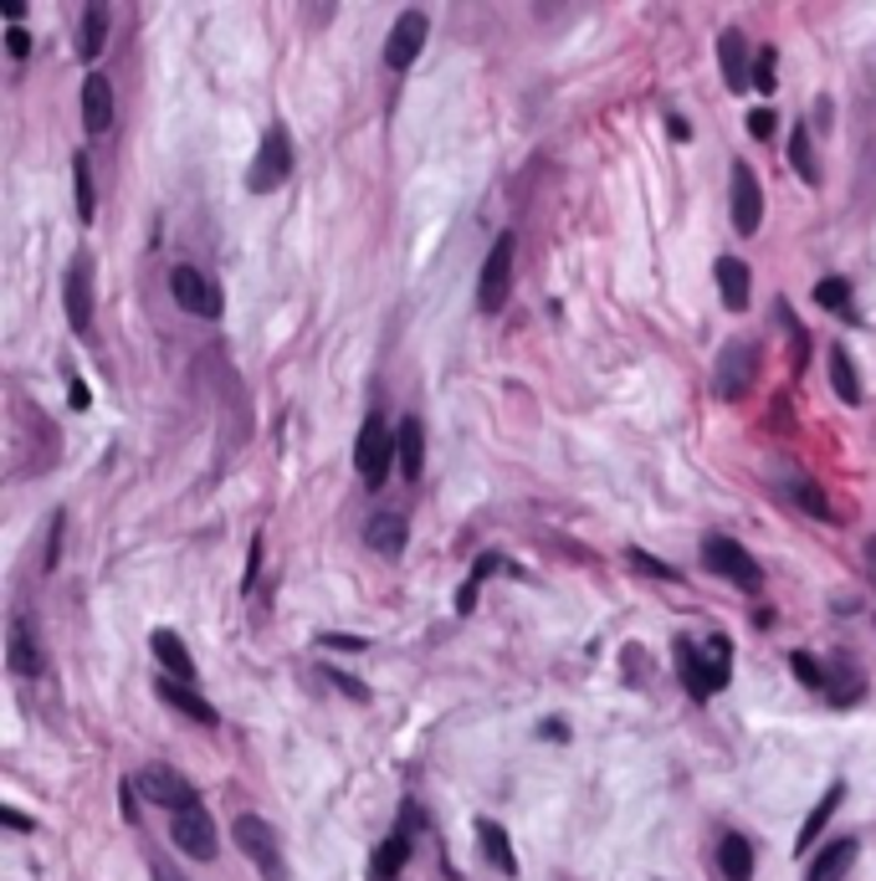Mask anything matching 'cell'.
<instances>
[{
  "label": "cell",
  "instance_id": "obj_16",
  "mask_svg": "<svg viewBox=\"0 0 876 881\" xmlns=\"http://www.w3.org/2000/svg\"><path fill=\"white\" fill-rule=\"evenodd\" d=\"M395 466L405 482H421V472H425V426L415 416H405L395 431Z\"/></svg>",
  "mask_w": 876,
  "mask_h": 881
},
{
  "label": "cell",
  "instance_id": "obj_12",
  "mask_svg": "<svg viewBox=\"0 0 876 881\" xmlns=\"http://www.w3.org/2000/svg\"><path fill=\"white\" fill-rule=\"evenodd\" d=\"M425 31H431V21H425V11H400V21L390 27V36H384V62L395 72H405L415 56H421L425 46Z\"/></svg>",
  "mask_w": 876,
  "mask_h": 881
},
{
  "label": "cell",
  "instance_id": "obj_28",
  "mask_svg": "<svg viewBox=\"0 0 876 881\" xmlns=\"http://www.w3.org/2000/svg\"><path fill=\"white\" fill-rule=\"evenodd\" d=\"M405 861H410V836L400 830V836H390L380 851H374V861H369V877H374V881H395L400 871H405Z\"/></svg>",
  "mask_w": 876,
  "mask_h": 881
},
{
  "label": "cell",
  "instance_id": "obj_22",
  "mask_svg": "<svg viewBox=\"0 0 876 881\" xmlns=\"http://www.w3.org/2000/svg\"><path fill=\"white\" fill-rule=\"evenodd\" d=\"M856 851H862V846H856V840H831V846H825V851L815 856V861H810V871H805V881H841L851 871V861H856Z\"/></svg>",
  "mask_w": 876,
  "mask_h": 881
},
{
  "label": "cell",
  "instance_id": "obj_4",
  "mask_svg": "<svg viewBox=\"0 0 876 881\" xmlns=\"http://www.w3.org/2000/svg\"><path fill=\"white\" fill-rule=\"evenodd\" d=\"M287 175H293V139H287L283 124H272L256 144V159L246 169V190L252 196H272V190H283Z\"/></svg>",
  "mask_w": 876,
  "mask_h": 881
},
{
  "label": "cell",
  "instance_id": "obj_15",
  "mask_svg": "<svg viewBox=\"0 0 876 881\" xmlns=\"http://www.w3.org/2000/svg\"><path fill=\"white\" fill-rule=\"evenodd\" d=\"M108 124H114V83L103 72H93V77H83V128L108 134Z\"/></svg>",
  "mask_w": 876,
  "mask_h": 881
},
{
  "label": "cell",
  "instance_id": "obj_35",
  "mask_svg": "<svg viewBox=\"0 0 876 881\" xmlns=\"http://www.w3.org/2000/svg\"><path fill=\"white\" fill-rule=\"evenodd\" d=\"M779 318L790 323V334H794V369H805V359H810V334L800 328V318L790 313V303H779Z\"/></svg>",
  "mask_w": 876,
  "mask_h": 881
},
{
  "label": "cell",
  "instance_id": "obj_18",
  "mask_svg": "<svg viewBox=\"0 0 876 881\" xmlns=\"http://www.w3.org/2000/svg\"><path fill=\"white\" fill-rule=\"evenodd\" d=\"M155 692L159 698H165V707H180L184 717H190V723H200V727H215V707L205 698H196V692H190V686L184 682H175V677H159L155 682Z\"/></svg>",
  "mask_w": 876,
  "mask_h": 881
},
{
  "label": "cell",
  "instance_id": "obj_26",
  "mask_svg": "<svg viewBox=\"0 0 876 881\" xmlns=\"http://www.w3.org/2000/svg\"><path fill=\"white\" fill-rule=\"evenodd\" d=\"M108 21H114V11L103 6V0H93V6H83V31H77V52L93 62V56H103V42H108Z\"/></svg>",
  "mask_w": 876,
  "mask_h": 881
},
{
  "label": "cell",
  "instance_id": "obj_43",
  "mask_svg": "<svg viewBox=\"0 0 876 881\" xmlns=\"http://www.w3.org/2000/svg\"><path fill=\"white\" fill-rule=\"evenodd\" d=\"M27 0H0V15H6V21H11V27H21V21H27Z\"/></svg>",
  "mask_w": 876,
  "mask_h": 881
},
{
  "label": "cell",
  "instance_id": "obj_27",
  "mask_svg": "<svg viewBox=\"0 0 876 881\" xmlns=\"http://www.w3.org/2000/svg\"><path fill=\"white\" fill-rule=\"evenodd\" d=\"M841 799H846V784H831V789H825V799H820L815 810H810V820H805V830H800V840H794V851L805 856L810 846H815L820 840V830L831 826V815L841 810Z\"/></svg>",
  "mask_w": 876,
  "mask_h": 881
},
{
  "label": "cell",
  "instance_id": "obj_37",
  "mask_svg": "<svg viewBox=\"0 0 876 881\" xmlns=\"http://www.w3.org/2000/svg\"><path fill=\"white\" fill-rule=\"evenodd\" d=\"M324 677H328L334 686H339V692H344L349 702H369V686H365V682H353L349 672H339V667H324Z\"/></svg>",
  "mask_w": 876,
  "mask_h": 881
},
{
  "label": "cell",
  "instance_id": "obj_9",
  "mask_svg": "<svg viewBox=\"0 0 876 881\" xmlns=\"http://www.w3.org/2000/svg\"><path fill=\"white\" fill-rule=\"evenodd\" d=\"M170 293L184 313H196V318H221V287H215L205 272H196V266H175Z\"/></svg>",
  "mask_w": 876,
  "mask_h": 881
},
{
  "label": "cell",
  "instance_id": "obj_13",
  "mask_svg": "<svg viewBox=\"0 0 876 881\" xmlns=\"http://www.w3.org/2000/svg\"><path fill=\"white\" fill-rule=\"evenodd\" d=\"M62 303H67V323H72V328H77V334H87V328H93V266H87V256L67 266Z\"/></svg>",
  "mask_w": 876,
  "mask_h": 881
},
{
  "label": "cell",
  "instance_id": "obj_49",
  "mask_svg": "<svg viewBox=\"0 0 876 881\" xmlns=\"http://www.w3.org/2000/svg\"><path fill=\"white\" fill-rule=\"evenodd\" d=\"M866 569H872V585H876V538H866Z\"/></svg>",
  "mask_w": 876,
  "mask_h": 881
},
{
  "label": "cell",
  "instance_id": "obj_29",
  "mask_svg": "<svg viewBox=\"0 0 876 881\" xmlns=\"http://www.w3.org/2000/svg\"><path fill=\"white\" fill-rule=\"evenodd\" d=\"M790 165L794 175L805 185H820V159H815V134H810L805 124H794L790 128Z\"/></svg>",
  "mask_w": 876,
  "mask_h": 881
},
{
  "label": "cell",
  "instance_id": "obj_32",
  "mask_svg": "<svg viewBox=\"0 0 876 881\" xmlns=\"http://www.w3.org/2000/svg\"><path fill=\"white\" fill-rule=\"evenodd\" d=\"M815 303L825 313H835V318L856 323V308H851V282L846 277H820L815 282Z\"/></svg>",
  "mask_w": 876,
  "mask_h": 881
},
{
  "label": "cell",
  "instance_id": "obj_2",
  "mask_svg": "<svg viewBox=\"0 0 876 881\" xmlns=\"http://www.w3.org/2000/svg\"><path fill=\"white\" fill-rule=\"evenodd\" d=\"M353 466H359V476H365L369 492H380L384 476H390V466H395V431L384 426L380 410H369L365 426H359V441H353Z\"/></svg>",
  "mask_w": 876,
  "mask_h": 881
},
{
  "label": "cell",
  "instance_id": "obj_24",
  "mask_svg": "<svg viewBox=\"0 0 876 881\" xmlns=\"http://www.w3.org/2000/svg\"><path fill=\"white\" fill-rule=\"evenodd\" d=\"M365 544L374 548V554H384V559H395L400 548H405V518H400V513H374V518L365 523Z\"/></svg>",
  "mask_w": 876,
  "mask_h": 881
},
{
  "label": "cell",
  "instance_id": "obj_14",
  "mask_svg": "<svg viewBox=\"0 0 876 881\" xmlns=\"http://www.w3.org/2000/svg\"><path fill=\"white\" fill-rule=\"evenodd\" d=\"M6 667H11L15 677H36V672H42V646H36V636H31L27 616H15L11 630H6Z\"/></svg>",
  "mask_w": 876,
  "mask_h": 881
},
{
  "label": "cell",
  "instance_id": "obj_31",
  "mask_svg": "<svg viewBox=\"0 0 876 881\" xmlns=\"http://www.w3.org/2000/svg\"><path fill=\"white\" fill-rule=\"evenodd\" d=\"M831 385L846 406H862V379H856V364H851V354L841 344H831Z\"/></svg>",
  "mask_w": 876,
  "mask_h": 881
},
{
  "label": "cell",
  "instance_id": "obj_33",
  "mask_svg": "<svg viewBox=\"0 0 876 881\" xmlns=\"http://www.w3.org/2000/svg\"><path fill=\"white\" fill-rule=\"evenodd\" d=\"M825 698H831L835 707H851V702L862 698V677L851 672L846 661H835V667H825Z\"/></svg>",
  "mask_w": 876,
  "mask_h": 881
},
{
  "label": "cell",
  "instance_id": "obj_39",
  "mask_svg": "<svg viewBox=\"0 0 876 881\" xmlns=\"http://www.w3.org/2000/svg\"><path fill=\"white\" fill-rule=\"evenodd\" d=\"M631 564H636V569H646V574H656V579H677V569H672V564L651 559V554H641V548H631Z\"/></svg>",
  "mask_w": 876,
  "mask_h": 881
},
{
  "label": "cell",
  "instance_id": "obj_11",
  "mask_svg": "<svg viewBox=\"0 0 876 881\" xmlns=\"http://www.w3.org/2000/svg\"><path fill=\"white\" fill-rule=\"evenodd\" d=\"M170 840L190 856V861H211L215 856V826H211V815H205V805L170 815Z\"/></svg>",
  "mask_w": 876,
  "mask_h": 881
},
{
  "label": "cell",
  "instance_id": "obj_21",
  "mask_svg": "<svg viewBox=\"0 0 876 881\" xmlns=\"http://www.w3.org/2000/svg\"><path fill=\"white\" fill-rule=\"evenodd\" d=\"M779 487L790 492L794 503L805 507L810 518H835V507L825 503V492H820V482H810L805 472H790V466H779Z\"/></svg>",
  "mask_w": 876,
  "mask_h": 881
},
{
  "label": "cell",
  "instance_id": "obj_17",
  "mask_svg": "<svg viewBox=\"0 0 876 881\" xmlns=\"http://www.w3.org/2000/svg\"><path fill=\"white\" fill-rule=\"evenodd\" d=\"M718 67H722V83L733 87V93H743V87L753 83V72H749V46H743V31H722V36H718Z\"/></svg>",
  "mask_w": 876,
  "mask_h": 881
},
{
  "label": "cell",
  "instance_id": "obj_40",
  "mask_svg": "<svg viewBox=\"0 0 876 881\" xmlns=\"http://www.w3.org/2000/svg\"><path fill=\"white\" fill-rule=\"evenodd\" d=\"M749 134H753V139H774V113H769V108H753V113H749Z\"/></svg>",
  "mask_w": 876,
  "mask_h": 881
},
{
  "label": "cell",
  "instance_id": "obj_45",
  "mask_svg": "<svg viewBox=\"0 0 876 881\" xmlns=\"http://www.w3.org/2000/svg\"><path fill=\"white\" fill-rule=\"evenodd\" d=\"M666 128H672V139H677V144L693 139V128H687V118H682V113H672V118H666Z\"/></svg>",
  "mask_w": 876,
  "mask_h": 881
},
{
  "label": "cell",
  "instance_id": "obj_5",
  "mask_svg": "<svg viewBox=\"0 0 876 881\" xmlns=\"http://www.w3.org/2000/svg\"><path fill=\"white\" fill-rule=\"evenodd\" d=\"M703 564H707L713 574H718V579L738 585L743 595H759V589H763V569H759V559H753V554H749L743 544H733V538H718V533H713V538L703 544Z\"/></svg>",
  "mask_w": 876,
  "mask_h": 881
},
{
  "label": "cell",
  "instance_id": "obj_20",
  "mask_svg": "<svg viewBox=\"0 0 876 881\" xmlns=\"http://www.w3.org/2000/svg\"><path fill=\"white\" fill-rule=\"evenodd\" d=\"M149 646H155L159 667H165L175 682H184V686L196 682V661H190V646H184L175 630H155V636H149Z\"/></svg>",
  "mask_w": 876,
  "mask_h": 881
},
{
  "label": "cell",
  "instance_id": "obj_46",
  "mask_svg": "<svg viewBox=\"0 0 876 881\" xmlns=\"http://www.w3.org/2000/svg\"><path fill=\"white\" fill-rule=\"evenodd\" d=\"M134 789H139V784H118V805H124V815H128V820L139 815V805H134Z\"/></svg>",
  "mask_w": 876,
  "mask_h": 881
},
{
  "label": "cell",
  "instance_id": "obj_7",
  "mask_svg": "<svg viewBox=\"0 0 876 881\" xmlns=\"http://www.w3.org/2000/svg\"><path fill=\"white\" fill-rule=\"evenodd\" d=\"M513 256H518V237L503 231V237L493 241V252H487L482 277H477V308L482 313H497L503 303H508V293H513Z\"/></svg>",
  "mask_w": 876,
  "mask_h": 881
},
{
  "label": "cell",
  "instance_id": "obj_25",
  "mask_svg": "<svg viewBox=\"0 0 876 881\" xmlns=\"http://www.w3.org/2000/svg\"><path fill=\"white\" fill-rule=\"evenodd\" d=\"M477 846H482V856L493 861L503 877H518V856H513V840H508V830L497 826V820H477Z\"/></svg>",
  "mask_w": 876,
  "mask_h": 881
},
{
  "label": "cell",
  "instance_id": "obj_8",
  "mask_svg": "<svg viewBox=\"0 0 876 881\" xmlns=\"http://www.w3.org/2000/svg\"><path fill=\"white\" fill-rule=\"evenodd\" d=\"M139 789H144V799H155V805H165L170 815L196 810V805H200L196 784L184 779L180 769H165V764H149V769L139 774Z\"/></svg>",
  "mask_w": 876,
  "mask_h": 881
},
{
  "label": "cell",
  "instance_id": "obj_3",
  "mask_svg": "<svg viewBox=\"0 0 876 881\" xmlns=\"http://www.w3.org/2000/svg\"><path fill=\"white\" fill-rule=\"evenodd\" d=\"M231 836H236L241 856L252 861L256 871H262V881H287V856H283V840H277V830L262 820V815H236V826H231Z\"/></svg>",
  "mask_w": 876,
  "mask_h": 881
},
{
  "label": "cell",
  "instance_id": "obj_34",
  "mask_svg": "<svg viewBox=\"0 0 876 881\" xmlns=\"http://www.w3.org/2000/svg\"><path fill=\"white\" fill-rule=\"evenodd\" d=\"M774 72H779V46H759V52H753V87H759V93H774Z\"/></svg>",
  "mask_w": 876,
  "mask_h": 881
},
{
  "label": "cell",
  "instance_id": "obj_23",
  "mask_svg": "<svg viewBox=\"0 0 876 881\" xmlns=\"http://www.w3.org/2000/svg\"><path fill=\"white\" fill-rule=\"evenodd\" d=\"M718 871L728 881H753V846H749V836L728 830V836L718 840Z\"/></svg>",
  "mask_w": 876,
  "mask_h": 881
},
{
  "label": "cell",
  "instance_id": "obj_41",
  "mask_svg": "<svg viewBox=\"0 0 876 881\" xmlns=\"http://www.w3.org/2000/svg\"><path fill=\"white\" fill-rule=\"evenodd\" d=\"M6 52H11L15 62H21V56L31 52V36H27V31H21V27H11V31H6Z\"/></svg>",
  "mask_w": 876,
  "mask_h": 881
},
{
  "label": "cell",
  "instance_id": "obj_30",
  "mask_svg": "<svg viewBox=\"0 0 876 881\" xmlns=\"http://www.w3.org/2000/svg\"><path fill=\"white\" fill-rule=\"evenodd\" d=\"M72 200H77V221H93L98 216V196H93V165L87 155H72Z\"/></svg>",
  "mask_w": 876,
  "mask_h": 881
},
{
  "label": "cell",
  "instance_id": "obj_42",
  "mask_svg": "<svg viewBox=\"0 0 876 881\" xmlns=\"http://www.w3.org/2000/svg\"><path fill=\"white\" fill-rule=\"evenodd\" d=\"M67 400H72V410H87V406H93V390H87L83 379L72 375V390H67Z\"/></svg>",
  "mask_w": 876,
  "mask_h": 881
},
{
  "label": "cell",
  "instance_id": "obj_48",
  "mask_svg": "<svg viewBox=\"0 0 876 881\" xmlns=\"http://www.w3.org/2000/svg\"><path fill=\"white\" fill-rule=\"evenodd\" d=\"M324 646H344V651H359L365 641H353V636H324Z\"/></svg>",
  "mask_w": 876,
  "mask_h": 881
},
{
  "label": "cell",
  "instance_id": "obj_44",
  "mask_svg": "<svg viewBox=\"0 0 876 881\" xmlns=\"http://www.w3.org/2000/svg\"><path fill=\"white\" fill-rule=\"evenodd\" d=\"M0 820H6V826H11V830H21V836H27V830H31V820H27V815H21V810H15V805H0Z\"/></svg>",
  "mask_w": 876,
  "mask_h": 881
},
{
  "label": "cell",
  "instance_id": "obj_36",
  "mask_svg": "<svg viewBox=\"0 0 876 881\" xmlns=\"http://www.w3.org/2000/svg\"><path fill=\"white\" fill-rule=\"evenodd\" d=\"M790 667H794V677H800L805 686H820V692H825V667H815V657H805V651H794Z\"/></svg>",
  "mask_w": 876,
  "mask_h": 881
},
{
  "label": "cell",
  "instance_id": "obj_38",
  "mask_svg": "<svg viewBox=\"0 0 876 881\" xmlns=\"http://www.w3.org/2000/svg\"><path fill=\"white\" fill-rule=\"evenodd\" d=\"M62 523H67V518H62V513H52V528H46V569H57V559H62Z\"/></svg>",
  "mask_w": 876,
  "mask_h": 881
},
{
  "label": "cell",
  "instance_id": "obj_47",
  "mask_svg": "<svg viewBox=\"0 0 876 881\" xmlns=\"http://www.w3.org/2000/svg\"><path fill=\"white\" fill-rule=\"evenodd\" d=\"M149 877H155V881H184V871H175L170 861H155V867H149Z\"/></svg>",
  "mask_w": 876,
  "mask_h": 881
},
{
  "label": "cell",
  "instance_id": "obj_1",
  "mask_svg": "<svg viewBox=\"0 0 876 881\" xmlns=\"http://www.w3.org/2000/svg\"><path fill=\"white\" fill-rule=\"evenodd\" d=\"M677 677L682 686L693 692V698H713V692H722V686L733 682V646H728V636H713V641L697 646L693 636H677Z\"/></svg>",
  "mask_w": 876,
  "mask_h": 881
},
{
  "label": "cell",
  "instance_id": "obj_10",
  "mask_svg": "<svg viewBox=\"0 0 876 881\" xmlns=\"http://www.w3.org/2000/svg\"><path fill=\"white\" fill-rule=\"evenodd\" d=\"M728 206H733V231H738V237H753L759 221H763V190H759V175H753L749 165H733Z\"/></svg>",
  "mask_w": 876,
  "mask_h": 881
},
{
  "label": "cell",
  "instance_id": "obj_19",
  "mask_svg": "<svg viewBox=\"0 0 876 881\" xmlns=\"http://www.w3.org/2000/svg\"><path fill=\"white\" fill-rule=\"evenodd\" d=\"M718 293H722V308H733V313L749 308L753 272L738 262V256H718Z\"/></svg>",
  "mask_w": 876,
  "mask_h": 881
},
{
  "label": "cell",
  "instance_id": "obj_6",
  "mask_svg": "<svg viewBox=\"0 0 876 881\" xmlns=\"http://www.w3.org/2000/svg\"><path fill=\"white\" fill-rule=\"evenodd\" d=\"M753 379H759V344H753V338H733V344H722L718 364H713V390H718V400H738V395H749Z\"/></svg>",
  "mask_w": 876,
  "mask_h": 881
}]
</instances>
